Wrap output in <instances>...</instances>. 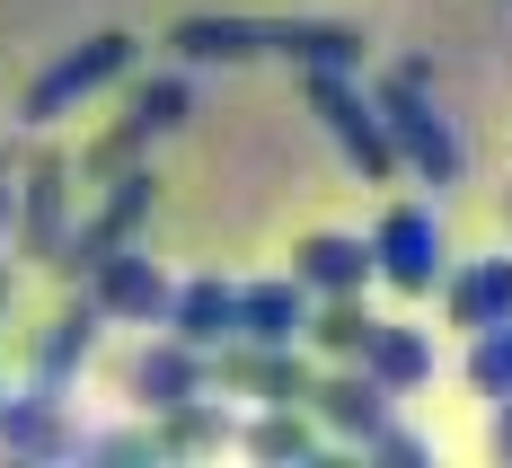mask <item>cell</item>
I'll list each match as a JSON object with an SVG mask.
<instances>
[{
	"label": "cell",
	"mask_w": 512,
	"mask_h": 468,
	"mask_svg": "<svg viewBox=\"0 0 512 468\" xmlns=\"http://www.w3.org/2000/svg\"><path fill=\"white\" fill-rule=\"evenodd\" d=\"M168 45L186 62H248V53H292L309 71H354L362 27H327V18H186Z\"/></svg>",
	"instance_id": "cell-1"
},
{
	"label": "cell",
	"mask_w": 512,
	"mask_h": 468,
	"mask_svg": "<svg viewBox=\"0 0 512 468\" xmlns=\"http://www.w3.org/2000/svg\"><path fill=\"white\" fill-rule=\"evenodd\" d=\"M380 115H389V142L407 151L415 177H433V186L460 177V142H451V124L424 106V71H398V80L380 89Z\"/></svg>",
	"instance_id": "cell-2"
},
{
	"label": "cell",
	"mask_w": 512,
	"mask_h": 468,
	"mask_svg": "<svg viewBox=\"0 0 512 468\" xmlns=\"http://www.w3.org/2000/svg\"><path fill=\"white\" fill-rule=\"evenodd\" d=\"M309 106L327 115V133L354 151V168L362 177H389L398 168V142H389V115L380 106H362L354 89H345V71H309Z\"/></svg>",
	"instance_id": "cell-3"
},
{
	"label": "cell",
	"mask_w": 512,
	"mask_h": 468,
	"mask_svg": "<svg viewBox=\"0 0 512 468\" xmlns=\"http://www.w3.org/2000/svg\"><path fill=\"white\" fill-rule=\"evenodd\" d=\"M115 71H133V36H89L80 53H62V62H53L45 80L27 89V124H53V115H62L71 98H89V89H106Z\"/></svg>",
	"instance_id": "cell-4"
},
{
	"label": "cell",
	"mask_w": 512,
	"mask_h": 468,
	"mask_svg": "<svg viewBox=\"0 0 512 468\" xmlns=\"http://www.w3.org/2000/svg\"><path fill=\"white\" fill-rule=\"evenodd\" d=\"M371 265H380L398 292H433V283H442V230H433V212L398 204L371 230Z\"/></svg>",
	"instance_id": "cell-5"
},
{
	"label": "cell",
	"mask_w": 512,
	"mask_h": 468,
	"mask_svg": "<svg viewBox=\"0 0 512 468\" xmlns=\"http://www.w3.org/2000/svg\"><path fill=\"white\" fill-rule=\"evenodd\" d=\"M512 318V257H486L468 265V274H451V327H504Z\"/></svg>",
	"instance_id": "cell-6"
},
{
	"label": "cell",
	"mask_w": 512,
	"mask_h": 468,
	"mask_svg": "<svg viewBox=\"0 0 512 468\" xmlns=\"http://www.w3.org/2000/svg\"><path fill=\"white\" fill-rule=\"evenodd\" d=\"M301 318H309L301 283H256V292H239V336L248 345H292V336H309Z\"/></svg>",
	"instance_id": "cell-7"
},
{
	"label": "cell",
	"mask_w": 512,
	"mask_h": 468,
	"mask_svg": "<svg viewBox=\"0 0 512 468\" xmlns=\"http://www.w3.org/2000/svg\"><path fill=\"white\" fill-rule=\"evenodd\" d=\"M98 310L159 318V310H168V283H159V265H151V257H98Z\"/></svg>",
	"instance_id": "cell-8"
},
{
	"label": "cell",
	"mask_w": 512,
	"mask_h": 468,
	"mask_svg": "<svg viewBox=\"0 0 512 468\" xmlns=\"http://www.w3.org/2000/svg\"><path fill=\"white\" fill-rule=\"evenodd\" d=\"M292 274H301L309 292H354L362 274H380V265H371V248H362V239L318 230V239H301V265H292Z\"/></svg>",
	"instance_id": "cell-9"
},
{
	"label": "cell",
	"mask_w": 512,
	"mask_h": 468,
	"mask_svg": "<svg viewBox=\"0 0 512 468\" xmlns=\"http://www.w3.org/2000/svg\"><path fill=\"white\" fill-rule=\"evenodd\" d=\"M168 318H177L186 345H221V336H239V292H230V283H186V292L168 301Z\"/></svg>",
	"instance_id": "cell-10"
},
{
	"label": "cell",
	"mask_w": 512,
	"mask_h": 468,
	"mask_svg": "<svg viewBox=\"0 0 512 468\" xmlns=\"http://www.w3.org/2000/svg\"><path fill=\"white\" fill-rule=\"evenodd\" d=\"M142 212H151V177H124V186L106 195V212L89 221V230H80V239H71V257H62V265H98L106 248H115V239H124L133 221H142Z\"/></svg>",
	"instance_id": "cell-11"
},
{
	"label": "cell",
	"mask_w": 512,
	"mask_h": 468,
	"mask_svg": "<svg viewBox=\"0 0 512 468\" xmlns=\"http://www.w3.org/2000/svg\"><path fill=\"white\" fill-rule=\"evenodd\" d=\"M362 363H371V380H380V389H415V380L433 371V345H424L415 327H371Z\"/></svg>",
	"instance_id": "cell-12"
},
{
	"label": "cell",
	"mask_w": 512,
	"mask_h": 468,
	"mask_svg": "<svg viewBox=\"0 0 512 468\" xmlns=\"http://www.w3.org/2000/svg\"><path fill=\"white\" fill-rule=\"evenodd\" d=\"M133 380H142V398H151V407H186V398H195V380H204V363H195V345L177 336V345L142 354V371H133Z\"/></svg>",
	"instance_id": "cell-13"
},
{
	"label": "cell",
	"mask_w": 512,
	"mask_h": 468,
	"mask_svg": "<svg viewBox=\"0 0 512 468\" xmlns=\"http://www.w3.org/2000/svg\"><path fill=\"white\" fill-rule=\"evenodd\" d=\"M177 115H186V89H177V80H159V89H142V106H133V124H124V133H106V142H98V168H115V159L133 151L142 133H168Z\"/></svg>",
	"instance_id": "cell-14"
},
{
	"label": "cell",
	"mask_w": 512,
	"mask_h": 468,
	"mask_svg": "<svg viewBox=\"0 0 512 468\" xmlns=\"http://www.w3.org/2000/svg\"><path fill=\"white\" fill-rule=\"evenodd\" d=\"M468 389H477V398H495V407L512 398V318L468 336Z\"/></svg>",
	"instance_id": "cell-15"
},
{
	"label": "cell",
	"mask_w": 512,
	"mask_h": 468,
	"mask_svg": "<svg viewBox=\"0 0 512 468\" xmlns=\"http://www.w3.org/2000/svg\"><path fill=\"white\" fill-rule=\"evenodd\" d=\"M318 416L336 424V433H380V380L362 371V380H327L318 389Z\"/></svg>",
	"instance_id": "cell-16"
},
{
	"label": "cell",
	"mask_w": 512,
	"mask_h": 468,
	"mask_svg": "<svg viewBox=\"0 0 512 468\" xmlns=\"http://www.w3.org/2000/svg\"><path fill=\"white\" fill-rule=\"evenodd\" d=\"M221 380H239V389H265L274 407H292V398H301V363H283V345H265V354H239V363H221Z\"/></svg>",
	"instance_id": "cell-17"
},
{
	"label": "cell",
	"mask_w": 512,
	"mask_h": 468,
	"mask_svg": "<svg viewBox=\"0 0 512 468\" xmlns=\"http://www.w3.org/2000/svg\"><path fill=\"white\" fill-rule=\"evenodd\" d=\"M371 327H380V318H371V310H354V301L336 292V301L318 310V327H309V336H318L327 354H362V345H371Z\"/></svg>",
	"instance_id": "cell-18"
},
{
	"label": "cell",
	"mask_w": 512,
	"mask_h": 468,
	"mask_svg": "<svg viewBox=\"0 0 512 468\" xmlns=\"http://www.w3.org/2000/svg\"><path fill=\"white\" fill-rule=\"evenodd\" d=\"M53 221H62V168H36V186H27V248H45Z\"/></svg>",
	"instance_id": "cell-19"
},
{
	"label": "cell",
	"mask_w": 512,
	"mask_h": 468,
	"mask_svg": "<svg viewBox=\"0 0 512 468\" xmlns=\"http://www.w3.org/2000/svg\"><path fill=\"white\" fill-rule=\"evenodd\" d=\"M248 442L265 451V460H292V451H309V424H292V416H265V424L248 433Z\"/></svg>",
	"instance_id": "cell-20"
}]
</instances>
